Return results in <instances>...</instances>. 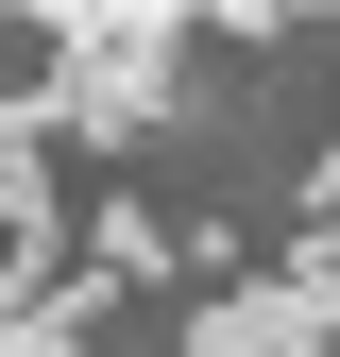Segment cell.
<instances>
[{
  "instance_id": "cell-1",
  "label": "cell",
  "mask_w": 340,
  "mask_h": 357,
  "mask_svg": "<svg viewBox=\"0 0 340 357\" xmlns=\"http://www.w3.org/2000/svg\"><path fill=\"white\" fill-rule=\"evenodd\" d=\"M119 273H170V221H153V204H102V289H119Z\"/></svg>"
}]
</instances>
